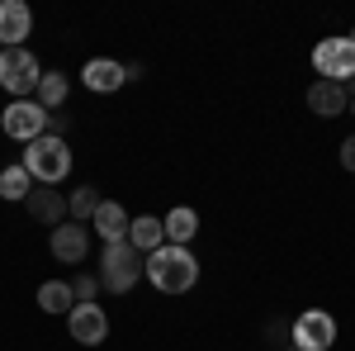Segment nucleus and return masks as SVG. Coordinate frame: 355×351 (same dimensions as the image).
<instances>
[{"instance_id": "f257e3e1", "label": "nucleus", "mask_w": 355, "mask_h": 351, "mask_svg": "<svg viewBox=\"0 0 355 351\" xmlns=\"http://www.w3.org/2000/svg\"><path fill=\"white\" fill-rule=\"evenodd\" d=\"M142 275H147L162 295H185V290H194V280H199V261H194L190 247L166 243L162 252H152V256L142 261Z\"/></svg>"}, {"instance_id": "f03ea898", "label": "nucleus", "mask_w": 355, "mask_h": 351, "mask_svg": "<svg viewBox=\"0 0 355 351\" xmlns=\"http://www.w3.org/2000/svg\"><path fill=\"white\" fill-rule=\"evenodd\" d=\"M33 176V186H57V181H67V171H71V147H67V138H38V142H28L24 162H19Z\"/></svg>"}, {"instance_id": "7ed1b4c3", "label": "nucleus", "mask_w": 355, "mask_h": 351, "mask_svg": "<svg viewBox=\"0 0 355 351\" xmlns=\"http://www.w3.org/2000/svg\"><path fill=\"white\" fill-rule=\"evenodd\" d=\"M142 261H147V256H137L128 238L105 243V256H100V285L114 290V295H128L137 280H142Z\"/></svg>"}, {"instance_id": "20e7f679", "label": "nucleus", "mask_w": 355, "mask_h": 351, "mask_svg": "<svg viewBox=\"0 0 355 351\" xmlns=\"http://www.w3.org/2000/svg\"><path fill=\"white\" fill-rule=\"evenodd\" d=\"M43 81V67H38V57L28 53V48H0V85L10 90V95H33Z\"/></svg>"}, {"instance_id": "39448f33", "label": "nucleus", "mask_w": 355, "mask_h": 351, "mask_svg": "<svg viewBox=\"0 0 355 351\" xmlns=\"http://www.w3.org/2000/svg\"><path fill=\"white\" fill-rule=\"evenodd\" d=\"M313 67L322 81H336V85H351L355 81V43L351 38H322L313 48Z\"/></svg>"}, {"instance_id": "423d86ee", "label": "nucleus", "mask_w": 355, "mask_h": 351, "mask_svg": "<svg viewBox=\"0 0 355 351\" xmlns=\"http://www.w3.org/2000/svg\"><path fill=\"white\" fill-rule=\"evenodd\" d=\"M0 129H5V138H15V142H38V138L48 133V109L38 105V100H15V105L0 114Z\"/></svg>"}, {"instance_id": "0eeeda50", "label": "nucleus", "mask_w": 355, "mask_h": 351, "mask_svg": "<svg viewBox=\"0 0 355 351\" xmlns=\"http://www.w3.org/2000/svg\"><path fill=\"white\" fill-rule=\"evenodd\" d=\"M289 337H294V351H327L336 342V318L327 309H308V313L294 318Z\"/></svg>"}, {"instance_id": "6e6552de", "label": "nucleus", "mask_w": 355, "mask_h": 351, "mask_svg": "<svg viewBox=\"0 0 355 351\" xmlns=\"http://www.w3.org/2000/svg\"><path fill=\"white\" fill-rule=\"evenodd\" d=\"M67 332H71V342H81V347H100V342L110 337V313H105L100 304H76V309L67 313Z\"/></svg>"}, {"instance_id": "1a4fd4ad", "label": "nucleus", "mask_w": 355, "mask_h": 351, "mask_svg": "<svg viewBox=\"0 0 355 351\" xmlns=\"http://www.w3.org/2000/svg\"><path fill=\"white\" fill-rule=\"evenodd\" d=\"M28 28H33V10L24 0H0V43L5 48H24Z\"/></svg>"}, {"instance_id": "9d476101", "label": "nucleus", "mask_w": 355, "mask_h": 351, "mask_svg": "<svg viewBox=\"0 0 355 351\" xmlns=\"http://www.w3.org/2000/svg\"><path fill=\"white\" fill-rule=\"evenodd\" d=\"M308 109L318 119H336L351 109V85H336V81H313L308 85Z\"/></svg>"}, {"instance_id": "9b49d317", "label": "nucleus", "mask_w": 355, "mask_h": 351, "mask_svg": "<svg viewBox=\"0 0 355 351\" xmlns=\"http://www.w3.org/2000/svg\"><path fill=\"white\" fill-rule=\"evenodd\" d=\"M48 247H53L57 261L76 266V261H85V252H90V228H81V223H57Z\"/></svg>"}, {"instance_id": "f8f14e48", "label": "nucleus", "mask_w": 355, "mask_h": 351, "mask_svg": "<svg viewBox=\"0 0 355 351\" xmlns=\"http://www.w3.org/2000/svg\"><path fill=\"white\" fill-rule=\"evenodd\" d=\"M81 81L90 85L95 95H110V90H119L128 76H123V62H114V57H90L81 67Z\"/></svg>"}, {"instance_id": "ddd939ff", "label": "nucleus", "mask_w": 355, "mask_h": 351, "mask_svg": "<svg viewBox=\"0 0 355 351\" xmlns=\"http://www.w3.org/2000/svg\"><path fill=\"white\" fill-rule=\"evenodd\" d=\"M24 209L33 218H38V223H48V228H57V223H62V218H67V199H62V195H57V190H28V199H24Z\"/></svg>"}, {"instance_id": "4468645a", "label": "nucleus", "mask_w": 355, "mask_h": 351, "mask_svg": "<svg viewBox=\"0 0 355 351\" xmlns=\"http://www.w3.org/2000/svg\"><path fill=\"white\" fill-rule=\"evenodd\" d=\"M128 243H133L137 256H152V252H162L166 247V228H162V218H133L128 223Z\"/></svg>"}, {"instance_id": "2eb2a0df", "label": "nucleus", "mask_w": 355, "mask_h": 351, "mask_svg": "<svg viewBox=\"0 0 355 351\" xmlns=\"http://www.w3.org/2000/svg\"><path fill=\"white\" fill-rule=\"evenodd\" d=\"M95 233L105 238V243H119V238H128V223L133 218L123 214V204H114V199H100V209H95Z\"/></svg>"}, {"instance_id": "dca6fc26", "label": "nucleus", "mask_w": 355, "mask_h": 351, "mask_svg": "<svg viewBox=\"0 0 355 351\" xmlns=\"http://www.w3.org/2000/svg\"><path fill=\"white\" fill-rule=\"evenodd\" d=\"M162 228H166V243L171 247H190V238L199 233V214L180 204V209H171V214L162 218Z\"/></svg>"}, {"instance_id": "f3484780", "label": "nucleus", "mask_w": 355, "mask_h": 351, "mask_svg": "<svg viewBox=\"0 0 355 351\" xmlns=\"http://www.w3.org/2000/svg\"><path fill=\"white\" fill-rule=\"evenodd\" d=\"M38 309H43V313H71V309H76L71 285H67V280H48V285H38Z\"/></svg>"}, {"instance_id": "a211bd4d", "label": "nucleus", "mask_w": 355, "mask_h": 351, "mask_svg": "<svg viewBox=\"0 0 355 351\" xmlns=\"http://www.w3.org/2000/svg\"><path fill=\"white\" fill-rule=\"evenodd\" d=\"M28 190H33V176H28L24 166H5V171H0V199H15V204H24Z\"/></svg>"}, {"instance_id": "6ab92c4d", "label": "nucleus", "mask_w": 355, "mask_h": 351, "mask_svg": "<svg viewBox=\"0 0 355 351\" xmlns=\"http://www.w3.org/2000/svg\"><path fill=\"white\" fill-rule=\"evenodd\" d=\"M95 209H100V195H95V186H76L71 195H67V214L76 218V223L95 218Z\"/></svg>"}, {"instance_id": "aec40b11", "label": "nucleus", "mask_w": 355, "mask_h": 351, "mask_svg": "<svg viewBox=\"0 0 355 351\" xmlns=\"http://www.w3.org/2000/svg\"><path fill=\"white\" fill-rule=\"evenodd\" d=\"M62 100H67V76H62V72H43V81H38V105L62 109Z\"/></svg>"}, {"instance_id": "412c9836", "label": "nucleus", "mask_w": 355, "mask_h": 351, "mask_svg": "<svg viewBox=\"0 0 355 351\" xmlns=\"http://www.w3.org/2000/svg\"><path fill=\"white\" fill-rule=\"evenodd\" d=\"M95 290H100V275H76L71 299H76V304H95Z\"/></svg>"}, {"instance_id": "4be33fe9", "label": "nucleus", "mask_w": 355, "mask_h": 351, "mask_svg": "<svg viewBox=\"0 0 355 351\" xmlns=\"http://www.w3.org/2000/svg\"><path fill=\"white\" fill-rule=\"evenodd\" d=\"M341 166H346V171H355V138H346V142H341Z\"/></svg>"}, {"instance_id": "5701e85b", "label": "nucleus", "mask_w": 355, "mask_h": 351, "mask_svg": "<svg viewBox=\"0 0 355 351\" xmlns=\"http://www.w3.org/2000/svg\"><path fill=\"white\" fill-rule=\"evenodd\" d=\"M351 85H355V81H351ZM351 114H355V90H351Z\"/></svg>"}, {"instance_id": "b1692460", "label": "nucleus", "mask_w": 355, "mask_h": 351, "mask_svg": "<svg viewBox=\"0 0 355 351\" xmlns=\"http://www.w3.org/2000/svg\"><path fill=\"white\" fill-rule=\"evenodd\" d=\"M289 351H294V347H289Z\"/></svg>"}]
</instances>
